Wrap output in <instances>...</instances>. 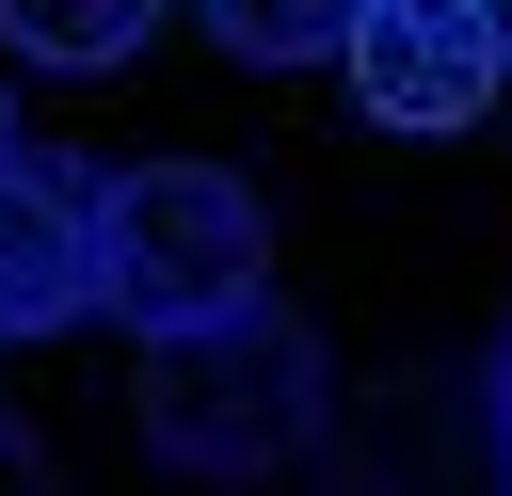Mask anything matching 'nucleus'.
<instances>
[{
	"mask_svg": "<svg viewBox=\"0 0 512 496\" xmlns=\"http://www.w3.org/2000/svg\"><path fill=\"white\" fill-rule=\"evenodd\" d=\"M320 416H336V352H320V320H288L272 288L224 304V320L144 336V448H160L176 480H224V496H240V480L304 464Z\"/></svg>",
	"mask_w": 512,
	"mask_h": 496,
	"instance_id": "f257e3e1",
	"label": "nucleus"
},
{
	"mask_svg": "<svg viewBox=\"0 0 512 496\" xmlns=\"http://www.w3.org/2000/svg\"><path fill=\"white\" fill-rule=\"evenodd\" d=\"M96 288L144 336L224 320V304L272 288V208L224 160H128V176H96Z\"/></svg>",
	"mask_w": 512,
	"mask_h": 496,
	"instance_id": "f03ea898",
	"label": "nucleus"
},
{
	"mask_svg": "<svg viewBox=\"0 0 512 496\" xmlns=\"http://www.w3.org/2000/svg\"><path fill=\"white\" fill-rule=\"evenodd\" d=\"M496 80H512V0H368L352 32L368 128H480Z\"/></svg>",
	"mask_w": 512,
	"mask_h": 496,
	"instance_id": "7ed1b4c3",
	"label": "nucleus"
},
{
	"mask_svg": "<svg viewBox=\"0 0 512 496\" xmlns=\"http://www.w3.org/2000/svg\"><path fill=\"white\" fill-rule=\"evenodd\" d=\"M80 304H112L96 288V176L0 144V352L16 336H64Z\"/></svg>",
	"mask_w": 512,
	"mask_h": 496,
	"instance_id": "20e7f679",
	"label": "nucleus"
},
{
	"mask_svg": "<svg viewBox=\"0 0 512 496\" xmlns=\"http://www.w3.org/2000/svg\"><path fill=\"white\" fill-rule=\"evenodd\" d=\"M336 496H512L496 400H480V384H400V400H368V432L336 448Z\"/></svg>",
	"mask_w": 512,
	"mask_h": 496,
	"instance_id": "39448f33",
	"label": "nucleus"
},
{
	"mask_svg": "<svg viewBox=\"0 0 512 496\" xmlns=\"http://www.w3.org/2000/svg\"><path fill=\"white\" fill-rule=\"evenodd\" d=\"M208 32H224V64H352L368 0H208Z\"/></svg>",
	"mask_w": 512,
	"mask_h": 496,
	"instance_id": "423d86ee",
	"label": "nucleus"
},
{
	"mask_svg": "<svg viewBox=\"0 0 512 496\" xmlns=\"http://www.w3.org/2000/svg\"><path fill=\"white\" fill-rule=\"evenodd\" d=\"M144 16H160V0H0V32H16L32 64H128Z\"/></svg>",
	"mask_w": 512,
	"mask_h": 496,
	"instance_id": "0eeeda50",
	"label": "nucleus"
},
{
	"mask_svg": "<svg viewBox=\"0 0 512 496\" xmlns=\"http://www.w3.org/2000/svg\"><path fill=\"white\" fill-rule=\"evenodd\" d=\"M0 496H48V448H32V416H0Z\"/></svg>",
	"mask_w": 512,
	"mask_h": 496,
	"instance_id": "6e6552de",
	"label": "nucleus"
},
{
	"mask_svg": "<svg viewBox=\"0 0 512 496\" xmlns=\"http://www.w3.org/2000/svg\"><path fill=\"white\" fill-rule=\"evenodd\" d=\"M480 400H496V464H512V352H496V368H480Z\"/></svg>",
	"mask_w": 512,
	"mask_h": 496,
	"instance_id": "1a4fd4ad",
	"label": "nucleus"
}]
</instances>
